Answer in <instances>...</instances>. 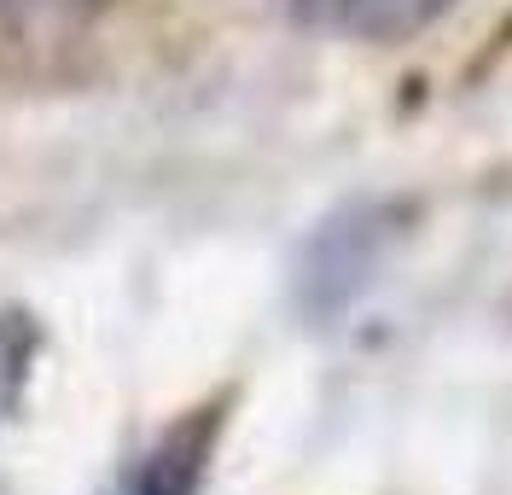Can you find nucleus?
<instances>
[{"instance_id": "obj_1", "label": "nucleus", "mask_w": 512, "mask_h": 495, "mask_svg": "<svg viewBox=\"0 0 512 495\" xmlns=\"http://www.w3.org/2000/svg\"><path fill=\"white\" fill-rule=\"evenodd\" d=\"M222 420H227L222 402H210V408L181 414L169 431H158V443L128 466L123 495H204V478H210V455H216Z\"/></svg>"}, {"instance_id": "obj_2", "label": "nucleus", "mask_w": 512, "mask_h": 495, "mask_svg": "<svg viewBox=\"0 0 512 495\" xmlns=\"http://www.w3.org/2000/svg\"><path fill=\"white\" fill-rule=\"evenodd\" d=\"M41 362V321L18 303H0V426L24 408Z\"/></svg>"}, {"instance_id": "obj_3", "label": "nucleus", "mask_w": 512, "mask_h": 495, "mask_svg": "<svg viewBox=\"0 0 512 495\" xmlns=\"http://www.w3.org/2000/svg\"><path fill=\"white\" fill-rule=\"evenodd\" d=\"M338 6H344V18H350L361 35H373V41H402V35L437 24L454 0H338Z\"/></svg>"}]
</instances>
